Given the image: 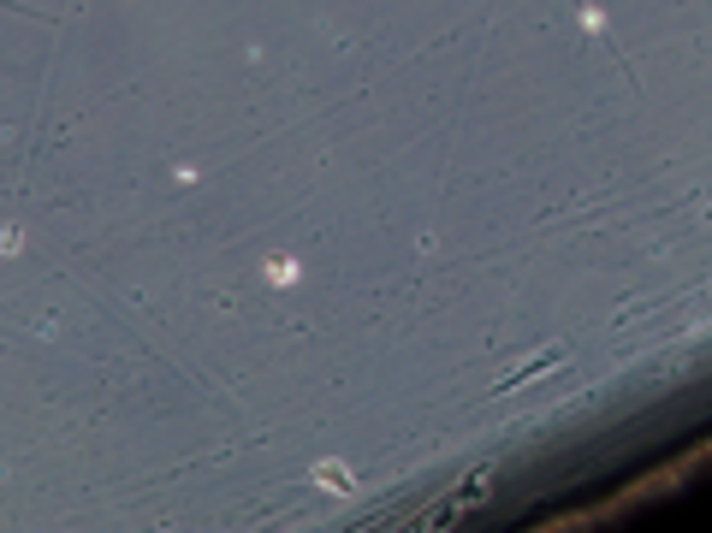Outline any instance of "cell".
I'll return each instance as SVG.
<instances>
[{"label":"cell","mask_w":712,"mask_h":533,"mask_svg":"<svg viewBox=\"0 0 712 533\" xmlns=\"http://www.w3.org/2000/svg\"><path fill=\"white\" fill-rule=\"evenodd\" d=\"M315 474H321V486H339V492H351V486H357V480L345 474V463H321Z\"/></svg>","instance_id":"cell-1"},{"label":"cell","mask_w":712,"mask_h":533,"mask_svg":"<svg viewBox=\"0 0 712 533\" xmlns=\"http://www.w3.org/2000/svg\"><path fill=\"white\" fill-rule=\"evenodd\" d=\"M268 273L280 278V285H292V278H297V261H268Z\"/></svg>","instance_id":"cell-2"}]
</instances>
